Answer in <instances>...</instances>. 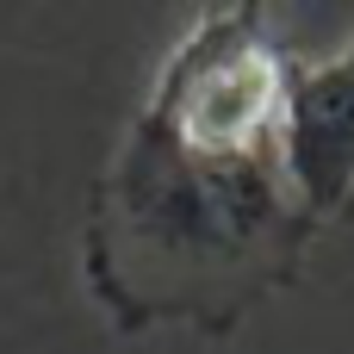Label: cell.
I'll return each instance as SVG.
<instances>
[{
    "instance_id": "obj_2",
    "label": "cell",
    "mask_w": 354,
    "mask_h": 354,
    "mask_svg": "<svg viewBox=\"0 0 354 354\" xmlns=\"http://www.w3.org/2000/svg\"><path fill=\"white\" fill-rule=\"evenodd\" d=\"M280 162L317 230L354 199V37L324 62L286 56Z\"/></svg>"
},
{
    "instance_id": "obj_1",
    "label": "cell",
    "mask_w": 354,
    "mask_h": 354,
    "mask_svg": "<svg viewBox=\"0 0 354 354\" xmlns=\"http://www.w3.org/2000/svg\"><path fill=\"white\" fill-rule=\"evenodd\" d=\"M286 50L261 6H205L87 187L81 280L118 336H230L317 243L280 162Z\"/></svg>"
}]
</instances>
